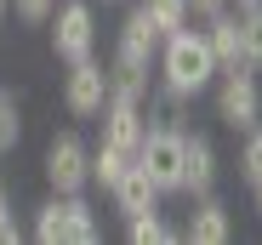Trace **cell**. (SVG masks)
Segmentation results:
<instances>
[{
    "mask_svg": "<svg viewBox=\"0 0 262 245\" xmlns=\"http://www.w3.org/2000/svg\"><path fill=\"white\" fill-rule=\"evenodd\" d=\"M154 69H160V86L177 92V97H200V92H211V80H216V57H211V46H205V29H194V23L171 29V34L160 40Z\"/></svg>",
    "mask_w": 262,
    "mask_h": 245,
    "instance_id": "6da1fadb",
    "label": "cell"
},
{
    "mask_svg": "<svg viewBox=\"0 0 262 245\" xmlns=\"http://www.w3.org/2000/svg\"><path fill=\"white\" fill-rule=\"evenodd\" d=\"M211 108H216V120L239 137V131H251L256 120H262V80L239 63V69H216V80H211Z\"/></svg>",
    "mask_w": 262,
    "mask_h": 245,
    "instance_id": "7a4b0ae2",
    "label": "cell"
},
{
    "mask_svg": "<svg viewBox=\"0 0 262 245\" xmlns=\"http://www.w3.org/2000/svg\"><path fill=\"white\" fill-rule=\"evenodd\" d=\"M188 131V126H183ZM183 131H171V126H148L143 143H137V171L160 188V194H183Z\"/></svg>",
    "mask_w": 262,
    "mask_h": 245,
    "instance_id": "3957f363",
    "label": "cell"
},
{
    "mask_svg": "<svg viewBox=\"0 0 262 245\" xmlns=\"http://www.w3.org/2000/svg\"><path fill=\"white\" fill-rule=\"evenodd\" d=\"M97 52V0H57L52 12V57L80 63Z\"/></svg>",
    "mask_w": 262,
    "mask_h": 245,
    "instance_id": "277c9868",
    "label": "cell"
},
{
    "mask_svg": "<svg viewBox=\"0 0 262 245\" xmlns=\"http://www.w3.org/2000/svg\"><path fill=\"white\" fill-rule=\"evenodd\" d=\"M40 171H46L52 194H80V188H92V143H85L80 131H57V137L46 143Z\"/></svg>",
    "mask_w": 262,
    "mask_h": 245,
    "instance_id": "5b68a950",
    "label": "cell"
},
{
    "mask_svg": "<svg viewBox=\"0 0 262 245\" xmlns=\"http://www.w3.org/2000/svg\"><path fill=\"white\" fill-rule=\"evenodd\" d=\"M63 69H69L63 74V108H69V120H97L103 103H108V69L97 63V52L80 57V63H63Z\"/></svg>",
    "mask_w": 262,
    "mask_h": 245,
    "instance_id": "8992f818",
    "label": "cell"
},
{
    "mask_svg": "<svg viewBox=\"0 0 262 245\" xmlns=\"http://www.w3.org/2000/svg\"><path fill=\"white\" fill-rule=\"evenodd\" d=\"M160 29L131 6L125 12V23L114 29V69H154V57H160Z\"/></svg>",
    "mask_w": 262,
    "mask_h": 245,
    "instance_id": "52a82bcc",
    "label": "cell"
},
{
    "mask_svg": "<svg viewBox=\"0 0 262 245\" xmlns=\"http://www.w3.org/2000/svg\"><path fill=\"white\" fill-rule=\"evenodd\" d=\"M216 171H223V166H216V143L188 126V131H183V194H188V199L211 194V188H216Z\"/></svg>",
    "mask_w": 262,
    "mask_h": 245,
    "instance_id": "ba28073f",
    "label": "cell"
},
{
    "mask_svg": "<svg viewBox=\"0 0 262 245\" xmlns=\"http://www.w3.org/2000/svg\"><path fill=\"white\" fill-rule=\"evenodd\" d=\"M143 131H148L143 103H131V97H108V103H103V114H97V137H103V143H114V148H131V154H137Z\"/></svg>",
    "mask_w": 262,
    "mask_h": 245,
    "instance_id": "9c48e42d",
    "label": "cell"
},
{
    "mask_svg": "<svg viewBox=\"0 0 262 245\" xmlns=\"http://www.w3.org/2000/svg\"><path fill=\"white\" fill-rule=\"evenodd\" d=\"M228 239H234L228 206H223L216 194H200L194 211H188V222H183V245H228Z\"/></svg>",
    "mask_w": 262,
    "mask_h": 245,
    "instance_id": "30bf717a",
    "label": "cell"
},
{
    "mask_svg": "<svg viewBox=\"0 0 262 245\" xmlns=\"http://www.w3.org/2000/svg\"><path fill=\"white\" fill-rule=\"evenodd\" d=\"M108 199H114V211H120V217H143V211H160V199H165V194L137 171V160H131V171L108 188Z\"/></svg>",
    "mask_w": 262,
    "mask_h": 245,
    "instance_id": "8fae6325",
    "label": "cell"
},
{
    "mask_svg": "<svg viewBox=\"0 0 262 245\" xmlns=\"http://www.w3.org/2000/svg\"><path fill=\"white\" fill-rule=\"evenodd\" d=\"M63 199V245H97L103 239V222H97V206L80 194H57Z\"/></svg>",
    "mask_w": 262,
    "mask_h": 245,
    "instance_id": "7c38bea8",
    "label": "cell"
},
{
    "mask_svg": "<svg viewBox=\"0 0 262 245\" xmlns=\"http://www.w3.org/2000/svg\"><path fill=\"white\" fill-rule=\"evenodd\" d=\"M205 46H211L216 69H239V12L234 6H223V12L205 17Z\"/></svg>",
    "mask_w": 262,
    "mask_h": 245,
    "instance_id": "4fadbf2b",
    "label": "cell"
},
{
    "mask_svg": "<svg viewBox=\"0 0 262 245\" xmlns=\"http://www.w3.org/2000/svg\"><path fill=\"white\" fill-rule=\"evenodd\" d=\"M125 171H131V148H114V143H103V137H97V143H92V188H103V194H108Z\"/></svg>",
    "mask_w": 262,
    "mask_h": 245,
    "instance_id": "5bb4252c",
    "label": "cell"
},
{
    "mask_svg": "<svg viewBox=\"0 0 262 245\" xmlns=\"http://www.w3.org/2000/svg\"><path fill=\"white\" fill-rule=\"evenodd\" d=\"M125 239L131 245H183V228L165 222L160 211H143V217H125Z\"/></svg>",
    "mask_w": 262,
    "mask_h": 245,
    "instance_id": "9a60e30c",
    "label": "cell"
},
{
    "mask_svg": "<svg viewBox=\"0 0 262 245\" xmlns=\"http://www.w3.org/2000/svg\"><path fill=\"white\" fill-rule=\"evenodd\" d=\"M239 63L251 74H262V0L239 12Z\"/></svg>",
    "mask_w": 262,
    "mask_h": 245,
    "instance_id": "2e32d148",
    "label": "cell"
},
{
    "mask_svg": "<svg viewBox=\"0 0 262 245\" xmlns=\"http://www.w3.org/2000/svg\"><path fill=\"white\" fill-rule=\"evenodd\" d=\"M137 12L160 29V34H171V29H183V23H194V12H188V0H137Z\"/></svg>",
    "mask_w": 262,
    "mask_h": 245,
    "instance_id": "e0dca14e",
    "label": "cell"
},
{
    "mask_svg": "<svg viewBox=\"0 0 262 245\" xmlns=\"http://www.w3.org/2000/svg\"><path fill=\"white\" fill-rule=\"evenodd\" d=\"M23 143V103L12 86H0V154H12Z\"/></svg>",
    "mask_w": 262,
    "mask_h": 245,
    "instance_id": "ac0fdd59",
    "label": "cell"
},
{
    "mask_svg": "<svg viewBox=\"0 0 262 245\" xmlns=\"http://www.w3.org/2000/svg\"><path fill=\"white\" fill-rule=\"evenodd\" d=\"M239 137H245V143H239V183L256 188V183H262V120H256L251 131H239Z\"/></svg>",
    "mask_w": 262,
    "mask_h": 245,
    "instance_id": "d6986e66",
    "label": "cell"
},
{
    "mask_svg": "<svg viewBox=\"0 0 262 245\" xmlns=\"http://www.w3.org/2000/svg\"><path fill=\"white\" fill-rule=\"evenodd\" d=\"M29 234H34L40 245H63V199H57V194L34 211V228H29Z\"/></svg>",
    "mask_w": 262,
    "mask_h": 245,
    "instance_id": "ffe728a7",
    "label": "cell"
},
{
    "mask_svg": "<svg viewBox=\"0 0 262 245\" xmlns=\"http://www.w3.org/2000/svg\"><path fill=\"white\" fill-rule=\"evenodd\" d=\"M17 23H29V29H40V23H52V12H57V0H12L6 6Z\"/></svg>",
    "mask_w": 262,
    "mask_h": 245,
    "instance_id": "44dd1931",
    "label": "cell"
},
{
    "mask_svg": "<svg viewBox=\"0 0 262 245\" xmlns=\"http://www.w3.org/2000/svg\"><path fill=\"white\" fill-rule=\"evenodd\" d=\"M17 239H23V228H17V211H12L6 188H0V245H17Z\"/></svg>",
    "mask_w": 262,
    "mask_h": 245,
    "instance_id": "7402d4cb",
    "label": "cell"
},
{
    "mask_svg": "<svg viewBox=\"0 0 262 245\" xmlns=\"http://www.w3.org/2000/svg\"><path fill=\"white\" fill-rule=\"evenodd\" d=\"M223 6H228V0H188L194 17H211V12H223Z\"/></svg>",
    "mask_w": 262,
    "mask_h": 245,
    "instance_id": "603a6c76",
    "label": "cell"
},
{
    "mask_svg": "<svg viewBox=\"0 0 262 245\" xmlns=\"http://www.w3.org/2000/svg\"><path fill=\"white\" fill-rule=\"evenodd\" d=\"M228 6H234V12H245V6H256V0H228Z\"/></svg>",
    "mask_w": 262,
    "mask_h": 245,
    "instance_id": "cb8c5ba5",
    "label": "cell"
},
{
    "mask_svg": "<svg viewBox=\"0 0 262 245\" xmlns=\"http://www.w3.org/2000/svg\"><path fill=\"white\" fill-rule=\"evenodd\" d=\"M251 194H256V211H262V183H256V188H251Z\"/></svg>",
    "mask_w": 262,
    "mask_h": 245,
    "instance_id": "d4e9b609",
    "label": "cell"
},
{
    "mask_svg": "<svg viewBox=\"0 0 262 245\" xmlns=\"http://www.w3.org/2000/svg\"><path fill=\"white\" fill-rule=\"evenodd\" d=\"M6 6H12V0H0V17H6Z\"/></svg>",
    "mask_w": 262,
    "mask_h": 245,
    "instance_id": "484cf974",
    "label": "cell"
},
{
    "mask_svg": "<svg viewBox=\"0 0 262 245\" xmlns=\"http://www.w3.org/2000/svg\"><path fill=\"white\" fill-rule=\"evenodd\" d=\"M103 6H114V0H103Z\"/></svg>",
    "mask_w": 262,
    "mask_h": 245,
    "instance_id": "4316f807",
    "label": "cell"
}]
</instances>
